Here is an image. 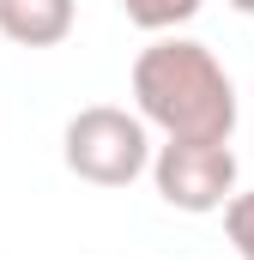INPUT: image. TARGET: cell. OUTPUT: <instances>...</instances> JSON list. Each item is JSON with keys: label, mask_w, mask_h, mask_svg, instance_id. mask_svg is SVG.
Returning <instances> with one entry per match:
<instances>
[{"label": "cell", "mask_w": 254, "mask_h": 260, "mask_svg": "<svg viewBox=\"0 0 254 260\" xmlns=\"http://www.w3.org/2000/svg\"><path fill=\"white\" fill-rule=\"evenodd\" d=\"M115 6L127 12V24H139L145 37H170V30L188 24L206 0H115Z\"/></svg>", "instance_id": "5b68a950"}, {"label": "cell", "mask_w": 254, "mask_h": 260, "mask_svg": "<svg viewBox=\"0 0 254 260\" xmlns=\"http://www.w3.org/2000/svg\"><path fill=\"white\" fill-rule=\"evenodd\" d=\"M133 115L164 139H230L236 85L224 61L194 37H151L133 61Z\"/></svg>", "instance_id": "6da1fadb"}, {"label": "cell", "mask_w": 254, "mask_h": 260, "mask_svg": "<svg viewBox=\"0 0 254 260\" xmlns=\"http://www.w3.org/2000/svg\"><path fill=\"white\" fill-rule=\"evenodd\" d=\"M218 212H224V236H230V248H236L242 260H254V188H248V194H230Z\"/></svg>", "instance_id": "8992f818"}, {"label": "cell", "mask_w": 254, "mask_h": 260, "mask_svg": "<svg viewBox=\"0 0 254 260\" xmlns=\"http://www.w3.org/2000/svg\"><path fill=\"white\" fill-rule=\"evenodd\" d=\"M145 176L170 212L206 218L236 194V151H230V139H164V145H151Z\"/></svg>", "instance_id": "3957f363"}, {"label": "cell", "mask_w": 254, "mask_h": 260, "mask_svg": "<svg viewBox=\"0 0 254 260\" xmlns=\"http://www.w3.org/2000/svg\"><path fill=\"white\" fill-rule=\"evenodd\" d=\"M79 24V0H0V37L18 49H55Z\"/></svg>", "instance_id": "277c9868"}, {"label": "cell", "mask_w": 254, "mask_h": 260, "mask_svg": "<svg viewBox=\"0 0 254 260\" xmlns=\"http://www.w3.org/2000/svg\"><path fill=\"white\" fill-rule=\"evenodd\" d=\"M230 6H236V12H242V18H254V0H230Z\"/></svg>", "instance_id": "52a82bcc"}, {"label": "cell", "mask_w": 254, "mask_h": 260, "mask_svg": "<svg viewBox=\"0 0 254 260\" xmlns=\"http://www.w3.org/2000/svg\"><path fill=\"white\" fill-rule=\"evenodd\" d=\"M61 164L91 182V188H127L151 170V127L133 115V109H115V103H91L79 109L61 133Z\"/></svg>", "instance_id": "7a4b0ae2"}]
</instances>
